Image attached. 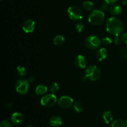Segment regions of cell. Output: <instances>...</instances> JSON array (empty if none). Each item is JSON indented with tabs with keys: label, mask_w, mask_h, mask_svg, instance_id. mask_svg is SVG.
I'll list each match as a JSON object with an SVG mask.
<instances>
[{
	"label": "cell",
	"mask_w": 127,
	"mask_h": 127,
	"mask_svg": "<svg viewBox=\"0 0 127 127\" xmlns=\"http://www.w3.org/2000/svg\"><path fill=\"white\" fill-rule=\"evenodd\" d=\"M35 28V22L31 19H27L22 24V29L26 33H31Z\"/></svg>",
	"instance_id": "9c48e42d"
},
{
	"label": "cell",
	"mask_w": 127,
	"mask_h": 127,
	"mask_svg": "<svg viewBox=\"0 0 127 127\" xmlns=\"http://www.w3.org/2000/svg\"><path fill=\"white\" fill-rule=\"evenodd\" d=\"M27 127H33L32 126V125H28Z\"/></svg>",
	"instance_id": "836d02e7"
},
{
	"label": "cell",
	"mask_w": 127,
	"mask_h": 127,
	"mask_svg": "<svg viewBox=\"0 0 127 127\" xmlns=\"http://www.w3.org/2000/svg\"><path fill=\"white\" fill-rule=\"evenodd\" d=\"M24 119L23 114L20 112H14L11 116V121L14 125H19L24 121Z\"/></svg>",
	"instance_id": "8fae6325"
},
{
	"label": "cell",
	"mask_w": 127,
	"mask_h": 127,
	"mask_svg": "<svg viewBox=\"0 0 127 127\" xmlns=\"http://www.w3.org/2000/svg\"><path fill=\"white\" fill-rule=\"evenodd\" d=\"M126 123H127V121H126Z\"/></svg>",
	"instance_id": "e575fe53"
},
{
	"label": "cell",
	"mask_w": 127,
	"mask_h": 127,
	"mask_svg": "<svg viewBox=\"0 0 127 127\" xmlns=\"http://www.w3.org/2000/svg\"><path fill=\"white\" fill-rule=\"evenodd\" d=\"M74 63L78 68L84 69L86 67L87 65V60L86 59V57L82 55H78L74 60Z\"/></svg>",
	"instance_id": "30bf717a"
},
{
	"label": "cell",
	"mask_w": 127,
	"mask_h": 127,
	"mask_svg": "<svg viewBox=\"0 0 127 127\" xmlns=\"http://www.w3.org/2000/svg\"><path fill=\"white\" fill-rule=\"evenodd\" d=\"M65 41V38L62 35H57L53 38V44L55 45H61L63 44Z\"/></svg>",
	"instance_id": "e0dca14e"
},
{
	"label": "cell",
	"mask_w": 127,
	"mask_h": 127,
	"mask_svg": "<svg viewBox=\"0 0 127 127\" xmlns=\"http://www.w3.org/2000/svg\"><path fill=\"white\" fill-rule=\"evenodd\" d=\"M101 77V71L95 65H91L85 71L84 79H89L92 81H98Z\"/></svg>",
	"instance_id": "7a4b0ae2"
},
{
	"label": "cell",
	"mask_w": 127,
	"mask_h": 127,
	"mask_svg": "<svg viewBox=\"0 0 127 127\" xmlns=\"http://www.w3.org/2000/svg\"><path fill=\"white\" fill-rule=\"evenodd\" d=\"M84 27H85V25L84 23L82 21H79L77 23V24L76 25V31L78 32H83V30H84Z\"/></svg>",
	"instance_id": "603a6c76"
},
{
	"label": "cell",
	"mask_w": 127,
	"mask_h": 127,
	"mask_svg": "<svg viewBox=\"0 0 127 127\" xmlns=\"http://www.w3.org/2000/svg\"><path fill=\"white\" fill-rule=\"evenodd\" d=\"M67 13L69 18L73 21H79L83 18V10L76 5H73L68 7Z\"/></svg>",
	"instance_id": "277c9868"
},
{
	"label": "cell",
	"mask_w": 127,
	"mask_h": 127,
	"mask_svg": "<svg viewBox=\"0 0 127 127\" xmlns=\"http://www.w3.org/2000/svg\"><path fill=\"white\" fill-rule=\"evenodd\" d=\"M122 42V40L121 37H119V35L115 36V38H114V43H115V45H120Z\"/></svg>",
	"instance_id": "484cf974"
},
{
	"label": "cell",
	"mask_w": 127,
	"mask_h": 127,
	"mask_svg": "<svg viewBox=\"0 0 127 127\" xmlns=\"http://www.w3.org/2000/svg\"><path fill=\"white\" fill-rule=\"evenodd\" d=\"M111 127H127V124L124 120L121 119H117L113 122Z\"/></svg>",
	"instance_id": "ac0fdd59"
},
{
	"label": "cell",
	"mask_w": 127,
	"mask_h": 127,
	"mask_svg": "<svg viewBox=\"0 0 127 127\" xmlns=\"http://www.w3.org/2000/svg\"><path fill=\"white\" fill-rule=\"evenodd\" d=\"M0 127H12L9 122L7 120H3L0 123Z\"/></svg>",
	"instance_id": "d4e9b609"
},
{
	"label": "cell",
	"mask_w": 127,
	"mask_h": 127,
	"mask_svg": "<svg viewBox=\"0 0 127 127\" xmlns=\"http://www.w3.org/2000/svg\"><path fill=\"white\" fill-rule=\"evenodd\" d=\"M105 19V14L102 11L98 9L93 10L88 17V21L93 26H99L103 23Z\"/></svg>",
	"instance_id": "3957f363"
},
{
	"label": "cell",
	"mask_w": 127,
	"mask_h": 127,
	"mask_svg": "<svg viewBox=\"0 0 127 127\" xmlns=\"http://www.w3.org/2000/svg\"><path fill=\"white\" fill-rule=\"evenodd\" d=\"M73 107H74V109L77 112L79 113L82 112L83 111V110H84V106L79 102H76L74 104V105H73Z\"/></svg>",
	"instance_id": "44dd1931"
},
{
	"label": "cell",
	"mask_w": 127,
	"mask_h": 127,
	"mask_svg": "<svg viewBox=\"0 0 127 127\" xmlns=\"http://www.w3.org/2000/svg\"><path fill=\"white\" fill-rule=\"evenodd\" d=\"M27 80H28L29 83H33L35 81V77H33V76H30L28 78V79H27Z\"/></svg>",
	"instance_id": "4dcf8cb0"
},
{
	"label": "cell",
	"mask_w": 127,
	"mask_h": 127,
	"mask_svg": "<svg viewBox=\"0 0 127 127\" xmlns=\"http://www.w3.org/2000/svg\"><path fill=\"white\" fill-rule=\"evenodd\" d=\"M121 54L123 57L127 58V48H123L121 50Z\"/></svg>",
	"instance_id": "83f0119b"
},
{
	"label": "cell",
	"mask_w": 127,
	"mask_h": 127,
	"mask_svg": "<svg viewBox=\"0 0 127 127\" xmlns=\"http://www.w3.org/2000/svg\"><path fill=\"white\" fill-rule=\"evenodd\" d=\"M49 123L50 125L53 127H58L62 125L63 120L60 116L58 115H53L50 119Z\"/></svg>",
	"instance_id": "7c38bea8"
},
{
	"label": "cell",
	"mask_w": 127,
	"mask_h": 127,
	"mask_svg": "<svg viewBox=\"0 0 127 127\" xmlns=\"http://www.w3.org/2000/svg\"><path fill=\"white\" fill-rule=\"evenodd\" d=\"M106 31L110 34L115 36L120 35L124 29L123 22L116 17H110L105 23Z\"/></svg>",
	"instance_id": "6da1fadb"
},
{
	"label": "cell",
	"mask_w": 127,
	"mask_h": 127,
	"mask_svg": "<svg viewBox=\"0 0 127 127\" xmlns=\"http://www.w3.org/2000/svg\"><path fill=\"white\" fill-rule=\"evenodd\" d=\"M118 0H105V2H107L109 4H114Z\"/></svg>",
	"instance_id": "f546056e"
},
{
	"label": "cell",
	"mask_w": 127,
	"mask_h": 127,
	"mask_svg": "<svg viewBox=\"0 0 127 127\" xmlns=\"http://www.w3.org/2000/svg\"><path fill=\"white\" fill-rule=\"evenodd\" d=\"M108 56L107 50L105 48H101L96 53V58L99 61H103L107 58Z\"/></svg>",
	"instance_id": "4fadbf2b"
},
{
	"label": "cell",
	"mask_w": 127,
	"mask_h": 127,
	"mask_svg": "<svg viewBox=\"0 0 127 127\" xmlns=\"http://www.w3.org/2000/svg\"><path fill=\"white\" fill-rule=\"evenodd\" d=\"M58 105L62 109H69L73 105V99L68 95H63L57 102Z\"/></svg>",
	"instance_id": "ba28073f"
},
{
	"label": "cell",
	"mask_w": 127,
	"mask_h": 127,
	"mask_svg": "<svg viewBox=\"0 0 127 127\" xmlns=\"http://www.w3.org/2000/svg\"><path fill=\"white\" fill-rule=\"evenodd\" d=\"M12 106V104L11 102H9L8 104H7V107H8L9 108H11Z\"/></svg>",
	"instance_id": "1f68e13d"
},
{
	"label": "cell",
	"mask_w": 127,
	"mask_h": 127,
	"mask_svg": "<svg viewBox=\"0 0 127 127\" xmlns=\"http://www.w3.org/2000/svg\"><path fill=\"white\" fill-rule=\"evenodd\" d=\"M50 89L51 93H53V94H55V93H57L58 91V89H59V85H58V83H56V82L53 83L51 84Z\"/></svg>",
	"instance_id": "7402d4cb"
},
{
	"label": "cell",
	"mask_w": 127,
	"mask_h": 127,
	"mask_svg": "<svg viewBox=\"0 0 127 127\" xmlns=\"http://www.w3.org/2000/svg\"><path fill=\"white\" fill-rule=\"evenodd\" d=\"M83 7L87 11H91L94 9V4L92 1H86L83 2Z\"/></svg>",
	"instance_id": "d6986e66"
},
{
	"label": "cell",
	"mask_w": 127,
	"mask_h": 127,
	"mask_svg": "<svg viewBox=\"0 0 127 127\" xmlns=\"http://www.w3.org/2000/svg\"><path fill=\"white\" fill-rule=\"evenodd\" d=\"M48 91V88L44 84H39L35 88V94L38 95H42L47 93Z\"/></svg>",
	"instance_id": "9a60e30c"
},
{
	"label": "cell",
	"mask_w": 127,
	"mask_h": 127,
	"mask_svg": "<svg viewBox=\"0 0 127 127\" xmlns=\"http://www.w3.org/2000/svg\"><path fill=\"white\" fill-rule=\"evenodd\" d=\"M122 2L124 4H127V0H122Z\"/></svg>",
	"instance_id": "d6a6232c"
},
{
	"label": "cell",
	"mask_w": 127,
	"mask_h": 127,
	"mask_svg": "<svg viewBox=\"0 0 127 127\" xmlns=\"http://www.w3.org/2000/svg\"><path fill=\"white\" fill-rule=\"evenodd\" d=\"M17 75L19 76H24L27 74L26 68L22 66H18L17 67Z\"/></svg>",
	"instance_id": "ffe728a7"
},
{
	"label": "cell",
	"mask_w": 127,
	"mask_h": 127,
	"mask_svg": "<svg viewBox=\"0 0 127 127\" xmlns=\"http://www.w3.org/2000/svg\"><path fill=\"white\" fill-rule=\"evenodd\" d=\"M101 41H102V43L104 45H108L111 44V43L113 42L112 39L111 38H110V37H104V38H102Z\"/></svg>",
	"instance_id": "cb8c5ba5"
},
{
	"label": "cell",
	"mask_w": 127,
	"mask_h": 127,
	"mask_svg": "<svg viewBox=\"0 0 127 127\" xmlns=\"http://www.w3.org/2000/svg\"><path fill=\"white\" fill-rule=\"evenodd\" d=\"M84 42L86 47L89 49L95 50L100 47L102 41L98 36L95 35H91L86 37Z\"/></svg>",
	"instance_id": "5b68a950"
},
{
	"label": "cell",
	"mask_w": 127,
	"mask_h": 127,
	"mask_svg": "<svg viewBox=\"0 0 127 127\" xmlns=\"http://www.w3.org/2000/svg\"><path fill=\"white\" fill-rule=\"evenodd\" d=\"M57 102L58 100L57 96L53 93L46 94L41 98L40 100L41 104L46 107H52L54 106Z\"/></svg>",
	"instance_id": "52a82bcc"
},
{
	"label": "cell",
	"mask_w": 127,
	"mask_h": 127,
	"mask_svg": "<svg viewBox=\"0 0 127 127\" xmlns=\"http://www.w3.org/2000/svg\"><path fill=\"white\" fill-rule=\"evenodd\" d=\"M102 9L103 11H107L109 9V4H107V2L103 4V5L102 6Z\"/></svg>",
	"instance_id": "f1b7e54d"
},
{
	"label": "cell",
	"mask_w": 127,
	"mask_h": 127,
	"mask_svg": "<svg viewBox=\"0 0 127 127\" xmlns=\"http://www.w3.org/2000/svg\"><path fill=\"white\" fill-rule=\"evenodd\" d=\"M29 87V82L27 79H23V78L18 79L15 84L16 91L21 95H25L28 93Z\"/></svg>",
	"instance_id": "8992f818"
},
{
	"label": "cell",
	"mask_w": 127,
	"mask_h": 127,
	"mask_svg": "<svg viewBox=\"0 0 127 127\" xmlns=\"http://www.w3.org/2000/svg\"><path fill=\"white\" fill-rule=\"evenodd\" d=\"M122 40L124 43H127V33H124L121 35Z\"/></svg>",
	"instance_id": "4316f807"
},
{
	"label": "cell",
	"mask_w": 127,
	"mask_h": 127,
	"mask_svg": "<svg viewBox=\"0 0 127 127\" xmlns=\"http://www.w3.org/2000/svg\"></svg>",
	"instance_id": "d590c367"
},
{
	"label": "cell",
	"mask_w": 127,
	"mask_h": 127,
	"mask_svg": "<svg viewBox=\"0 0 127 127\" xmlns=\"http://www.w3.org/2000/svg\"><path fill=\"white\" fill-rule=\"evenodd\" d=\"M109 11L112 14L114 15V16H119V15L121 14L122 12V8L120 5L114 4L110 6L109 8Z\"/></svg>",
	"instance_id": "5bb4252c"
},
{
	"label": "cell",
	"mask_w": 127,
	"mask_h": 127,
	"mask_svg": "<svg viewBox=\"0 0 127 127\" xmlns=\"http://www.w3.org/2000/svg\"><path fill=\"white\" fill-rule=\"evenodd\" d=\"M103 119L107 124H109L113 121V114L110 110H106L103 113Z\"/></svg>",
	"instance_id": "2e32d148"
}]
</instances>
